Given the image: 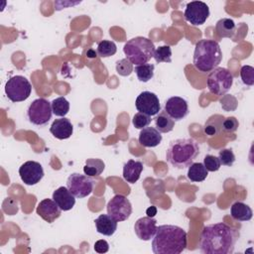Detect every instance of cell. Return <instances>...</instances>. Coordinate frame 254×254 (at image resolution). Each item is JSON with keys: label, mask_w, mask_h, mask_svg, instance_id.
<instances>
[{"label": "cell", "mask_w": 254, "mask_h": 254, "mask_svg": "<svg viewBox=\"0 0 254 254\" xmlns=\"http://www.w3.org/2000/svg\"><path fill=\"white\" fill-rule=\"evenodd\" d=\"M151 121H152L151 116L142 112H137L133 116L132 124L136 129H143L145 127H148Z\"/></svg>", "instance_id": "33"}, {"label": "cell", "mask_w": 254, "mask_h": 254, "mask_svg": "<svg viewBox=\"0 0 254 254\" xmlns=\"http://www.w3.org/2000/svg\"><path fill=\"white\" fill-rule=\"evenodd\" d=\"M117 51L116 44L109 40H103L101 41L96 49V53L101 58H108L113 55H115Z\"/></svg>", "instance_id": "30"}, {"label": "cell", "mask_w": 254, "mask_h": 254, "mask_svg": "<svg viewBox=\"0 0 254 254\" xmlns=\"http://www.w3.org/2000/svg\"><path fill=\"white\" fill-rule=\"evenodd\" d=\"M105 169V164L101 159L97 158H89L85 161V165L83 167L84 175L88 177H98L102 174Z\"/></svg>", "instance_id": "26"}, {"label": "cell", "mask_w": 254, "mask_h": 254, "mask_svg": "<svg viewBox=\"0 0 254 254\" xmlns=\"http://www.w3.org/2000/svg\"><path fill=\"white\" fill-rule=\"evenodd\" d=\"M175 122L165 110L160 111L155 117H154V124L155 128L160 133H168L171 132L175 127Z\"/></svg>", "instance_id": "24"}, {"label": "cell", "mask_w": 254, "mask_h": 254, "mask_svg": "<svg viewBox=\"0 0 254 254\" xmlns=\"http://www.w3.org/2000/svg\"><path fill=\"white\" fill-rule=\"evenodd\" d=\"M162 135L155 127H145L141 129L138 137L139 143L147 148L157 147L162 142Z\"/></svg>", "instance_id": "19"}, {"label": "cell", "mask_w": 254, "mask_h": 254, "mask_svg": "<svg viewBox=\"0 0 254 254\" xmlns=\"http://www.w3.org/2000/svg\"><path fill=\"white\" fill-rule=\"evenodd\" d=\"M146 214H147L148 216H150V217H154V216L157 214V208H156V206H154V205L149 206V207L147 208V210H146Z\"/></svg>", "instance_id": "39"}, {"label": "cell", "mask_w": 254, "mask_h": 254, "mask_svg": "<svg viewBox=\"0 0 254 254\" xmlns=\"http://www.w3.org/2000/svg\"><path fill=\"white\" fill-rule=\"evenodd\" d=\"M208 175V171L205 169L204 165L202 163H192L191 165L189 166L188 170V179L191 182H202L206 179Z\"/></svg>", "instance_id": "27"}, {"label": "cell", "mask_w": 254, "mask_h": 254, "mask_svg": "<svg viewBox=\"0 0 254 254\" xmlns=\"http://www.w3.org/2000/svg\"><path fill=\"white\" fill-rule=\"evenodd\" d=\"M116 71L121 76H128L133 71V64L126 58L119 60L116 63Z\"/></svg>", "instance_id": "32"}, {"label": "cell", "mask_w": 254, "mask_h": 254, "mask_svg": "<svg viewBox=\"0 0 254 254\" xmlns=\"http://www.w3.org/2000/svg\"><path fill=\"white\" fill-rule=\"evenodd\" d=\"M198 154L199 146L194 139L181 138L170 142L166 159L174 168L182 170L191 165Z\"/></svg>", "instance_id": "3"}, {"label": "cell", "mask_w": 254, "mask_h": 254, "mask_svg": "<svg viewBox=\"0 0 254 254\" xmlns=\"http://www.w3.org/2000/svg\"><path fill=\"white\" fill-rule=\"evenodd\" d=\"M96 231L105 236H111L117 229V221L108 214H100L94 220Z\"/></svg>", "instance_id": "20"}, {"label": "cell", "mask_w": 254, "mask_h": 254, "mask_svg": "<svg viewBox=\"0 0 254 254\" xmlns=\"http://www.w3.org/2000/svg\"><path fill=\"white\" fill-rule=\"evenodd\" d=\"M21 180L27 186H34L44 178V169L36 161H27L19 168Z\"/></svg>", "instance_id": "13"}, {"label": "cell", "mask_w": 254, "mask_h": 254, "mask_svg": "<svg viewBox=\"0 0 254 254\" xmlns=\"http://www.w3.org/2000/svg\"><path fill=\"white\" fill-rule=\"evenodd\" d=\"M218 160L221 165L231 167L235 162V155L231 149H222L218 153Z\"/></svg>", "instance_id": "35"}, {"label": "cell", "mask_w": 254, "mask_h": 254, "mask_svg": "<svg viewBox=\"0 0 254 254\" xmlns=\"http://www.w3.org/2000/svg\"><path fill=\"white\" fill-rule=\"evenodd\" d=\"M53 114L59 117H64L69 111V102L64 96L55 98L52 102Z\"/></svg>", "instance_id": "28"}, {"label": "cell", "mask_w": 254, "mask_h": 254, "mask_svg": "<svg viewBox=\"0 0 254 254\" xmlns=\"http://www.w3.org/2000/svg\"><path fill=\"white\" fill-rule=\"evenodd\" d=\"M230 215L238 221H249L253 216V211L248 204L242 201H236L230 207Z\"/></svg>", "instance_id": "22"}, {"label": "cell", "mask_w": 254, "mask_h": 254, "mask_svg": "<svg viewBox=\"0 0 254 254\" xmlns=\"http://www.w3.org/2000/svg\"><path fill=\"white\" fill-rule=\"evenodd\" d=\"M202 164L204 165L205 169L208 172H216L220 169V166H221L218 158L213 156V155H210V154L205 155V157L203 158V163Z\"/></svg>", "instance_id": "36"}, {"label": "cell", "mask_w": 254, "mask_h": 254, "mask_svg": "<svg viewBox=\"0 0 254 254\" xmlns=\"http://www.w3.org/2000/svg\"><path fill=\"white\" fill-rule=\"evenodd\" d=\"M52 115V103L42 97L33 100L27 109V117L29 121L36 126H44L48 124Z\"/></svg>", "instance_id": "8"}, {"label": "cell", "mask_w": 254, "mask_h": 254, "mask_svg": "<svg viewBox=\"0 0 254 254\" xmlns=\"http://www.w3.org/2000/svg\"><path fill=\"white\" fill-rule=\"evenodd\" d=\"M93 181L86 175L72 173L66 180V188L77 198L89 195L93 190Z\"/></svg>", "instance_id": "9"}, {"label": "cell", "mask_w": 254, "mask_h": 254, "mask_svg": "<svg viewBox=\"0 0 254 254\" xmlns=\"http://www.w3.org/2000/svg\"><path fill=\"white\" fill-rule=\"evenodd\" d=\"M240 77L244 84L252 86L254 84V68L251 65H243L240 68Z\"/></svg>", "instance_id": "34"}, {"label": "cell", "mask_w": 254, "mask_h": 254, "mask_svg": "<svg viewBox=\"0 0 254 254\" xmlns=\"http://www.w3.org/2000/svg\"><path fill=\"white\" fill-rule=\"evenodd\" d=\"M143 171V163L135 160H128L123 166V179L129 184H135Z\"/></svg>", "instance_id": "21"}, {"label": "cell", "mask_w": 254, "mask_h": 254, "mask_svg": "<svg viewBox=\"0 0 254 254\" xmlns=\"http://www.w3.org/2000/svg\"><path fill=\"white\" fill-rule=\"evenodd\" d=\"M36 211L37 214L45 221L52 223L61 216L62 209L59 207L54 199L45 198L39 202Z\"/></svg>", "instance_id": "16"}, {"label": "cell", "mask_w": 254, "mask_h": 254, "mask_svg": "<svg viewBox=\"0 0 254 254\" xmlns=\"http://www.w3.org/2000/svg\"><path fill=\"white\" fill-rule=\"evenodd\" d=\"M239 122L234 116L224 118L222 122V131L226 133H233L238 129Z\"/></svg>", "instance_id": "37"}, {"label": "cell", "mask_w": 254, "mask_h": 254, "mask_svg": "<svg viewBox=\"0 0 254 254\" xmlns=\"http://www.w3.org/2000/svg\"><path fill=\"white\" fill-rule=\"evenodd\" d=\"M184 16L186 21L192 26L202 25L209 17V8L204 2L191 1L187 4Z\"/></svg>", "instance_id": "11"}, {"label": "cell", "mask_w": 254, "mask_h": 254, "mask_svg": "<svg viewBox=\"0 0 254 254\" xmlns=\"http://www.w3.org/2000/svg\"><path fill=\"white\" fill-rule=\"evenodd\" d=\"M123 52L132 64L137 65L147 64L154 56V43L145 37H135L127 41L123 47Z\"/></svg>", "instance_id": "5"}, {"label": "cell", "mask_w": 254, "mask_h": 254, "mask_svg": "<svg viewBox=\"0 0 254 254\" xmlns=\"http://www.w3.org/2000/svg\"><path fill=\"white\" fill-rule=\"evenodd\" d=\"M136 109L149 116H156L161 111L159 97L151 91H142L135 101Z\"/></svg>", "instance_id": "12"}, {"label": "cell", "mask_w": 254, "mask_h": 254, "mask_svg": "<svg viewBox=\"0 0 254 254\" xmlns=\"http://www.w3.org/2000/svg\"><path fill=\"white\" fill-rule=\"evenodd\" d=\"M94 250L97 253H106L109 250V244L106 240L100 239L94 243Z\"/></svg>", "instance_id": "38"}, {"label": "cell", "mask_w": 254, "mask_h": 254, "mask_svg": "<svg viewBox=\"0 0 254 254\" xmlns=\"http://www.w3.org/2000/svg\"><path fill=\"white\" fill-rule=\"evenodd\" d=\"M153 58L157 64L172 62V49L170 46H161L154 52Z\"/></svg>", "instance_id": "31"}, {"label": "cell", "mask_w": 254, "mask_h": 254, "mask_svg": "<svg viewBox=\"0 0 254 254\" xmlns=\"http://www.w3.org/2000/svg\"><path fill=\"white\" fill-rule=\"evenodd\" d=\"M107 214L117 222L127 220L132 213V204L123 194H115L106 205Z\"/></svg>", "instance_id": "10"}, {"label": "cell", "mask_w": 254, "mask_h": 254, "mask_svg": "<svg viewBox=\"0 0 254 254\" xmlns=\"http://www.w3.org/2000/svg\"><path fill=\"white\" fill-rule=\"evenodd\" d=\"M31 92L32 85L23 75H14L5 84V93L12 102H21L28 99Z\"/></svg>", "instance_id": "7"}, {"label": "cell", "mask_w": 254, "mask_h": 254, "mask_svg": "<svg viewBox=\"0 0 254 254\" xmlns=\"http://www.w3.org/2000/svg\"><path fill=\"white\" fill-rule=\"evenodd\" d=\"M50 132L55 138L59 140H64L68 139L72 135L73 126L69 119L62 117L53 121L50 127Z\"/></svg>", "instance_id": "17"}, {"label": "cell", "mask_w": 254, "mask_h": 254, "mask_svg": "<svg viewBox=\"0 0 254 254\" xmlns=\"http://www.w3.org/2000/svg\"><path fill=\"white\" fill-rule=\"evenodd\" d=\"M164 110L174 121L183 120L190 112L188 101L180 96H172L168 98L165 102Z\"/></svg>", "instance_id": "14"}, {"label": "cell", "mask_w": 254, "mask_h": 254, "mask_svg": "<svg viewBox=\"0 0 254 254\" xmlns=\"http://www.w3.org/2000/svg\"><path fill=\"white\" fill-rule=\"evenodd\" d=\"M224 117L220 114L211 115L203 125V132L208 136H215L222 132V122Z\"/></svg>", "instance_id": "23"}, {"label": "cell", "mask_w": 254, "mask_h": 254, "mask_svg": "<svg viewBox=\"0 0 254 254\" xmlns=\"http://www.w3.org/2000/svg\"><path fill=\"white\" fill-rule=\"evenodd\" d=\"M233 75L225 67H216L207 76L206 84L208 90L216 95L225 94L232 86Z\"/></svg>", "instance_id": "6"}, {"label": "cell", "mask_w": 254, "mask_h": 254, "mask_svg": "<svg viewBox=\"0 0 254 254\" xmlns=\"http://www.w3.org/2000/svg\"><path fill=\"white\" fill-rule=\"evenodd\" d=\"M222 60L219 44L210 39L199 40L194 47L193 66L200 72H209L216 68Z\"/></svg>", "instance_id": "4"}, {"label": "cell", "mask_w": 254, "mask_h": 254, "mask_svg": "<svg viewBox=\"0 0 254 254\" xmlns=\"http://www.w3.org/2000/svg\"><path fill=\"white\" fill-rule=\"evenodd\" d=\"M188 245L187 232L180 226L164 224L157 227L152 240L155 254H180Z\"/></svg>", "instance_id": "2"}, {"label": "cell", "mask_w": 254, "mask_h": 254, "mask_svg": "<svg viewBox=\"0 0 254 254\" xmlns=\"http://www.w3.org/2000/svg\"><path fill=\"white\" fill-rule=\"evenodd\" d=\"M155 65L152 64H143L135 66V73L142 82H148L154 76Z\"/></svg>", "instance_id": "29"}, {"label": "cell", "mask_w": 254, "mask_h": 254, "mask_svg": "<svg viewBox=\"0 0 254 254\" xmlns=\"http://www.w3.org/2000/svg\"><path fill=\"white\" fill-rule=\"evenodd\" d=\"M157 220L150 216L140 217L134 224V231L137 237L143 241L151 240L157 231Z\"/></svg>", "instance_id": "15"}, {"label": "cell", "mask_w": 254, "mask_h": 254, "mask_svg": "<svg viewBox=\"0 0 254 254\" xmlns=\"http://www.w3.org/2000/svg\"><path fill=\"white\" fill-rule=\"evenodd\" d=\"M239 239V231L223 222L208 224L202 228L199 250L204 254H231Z\"/></svg>", "instance_id": "1"}, {"label": "cell", "mask_w": 254, "mask_h": 254, "mask_svg": "<svg viewBox=\"0 0 254 254\" xmlns=\"http://www.w3.org/2000/svg\"><path fill=\"white\" fill-rule=\"evenodd\" d=\"M215 31L220 38H233L236 31V25L232 19L222 18L216 22Z\"/></svg>", "instance_id": "25"}, {"label": "cell", "mask_w": 254, "mask_h": 254, "mask_svg": "<svg viewBox=\"0 0 254 254\" xmlns=\"http://www.w3.org/2000/svg\"><path fill=\"white\" fill-rule=\"evenodd\" d=\"M59 207L64 210L67 211L70 210L75 204V196L68 190L66 187H60L53 192L52 197Z\"/></svg>", "instance_id": "18"}]
</instances>
